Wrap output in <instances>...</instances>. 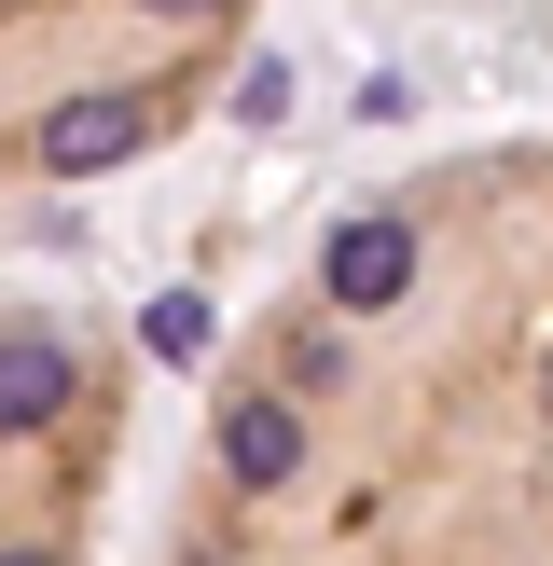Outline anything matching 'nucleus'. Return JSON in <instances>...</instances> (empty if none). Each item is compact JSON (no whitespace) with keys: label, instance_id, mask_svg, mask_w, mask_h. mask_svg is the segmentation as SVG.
<instances>
[{"label":"nucleus","instance_id":"obj_1","mask_svg":"<svg viewBox=\"0 0 553 566\" xmlns=\"http://www.w3.org/2000/svg\"><path fill=\"white\" fill-rule=\"evenodd\" d=\"M153 125H166V97H138V83H97V97L42 111V166H55V180H97V166L153 153Z\"/></svg>","mask_w":553,"mask_h":566},{"label":"nucleus","instance_id":"obj_2","mask_svg":"<svg viewBox=\"0 0 553 566\" xmlns=\"http://www.w3.org/2000/svg\"><path fill=\"white\" fill-rule=\"evenodd\" d=\"M319 291L346 304V318L401 304V291H415V221H401V208H346V221H332V249H319Z\"/></svg>","mask_w":553,"mask_h":566},{"label":"nucleus","instance_id":"obj_3","mask_svg":"<svg viewBox=\"0 0 553 566\" xmlns=\"http://www.w3.org/2000/svg\"><path fill=\"white\" fill-rule=\"evenodd\" d=\"M70 401H83V359H70V332H0V442L55 429Z\"/></svg>","mask_w":553,"mask_h":566},{"label":"nucleus","instance_id":"obj_4","mask_svg":"<svg viewBox=\"0 0 553 566\" xmlns=\"http://www.w3.org/2000/svg\"><path fill=\"white\" fill-rule=\"evenodd\" d=\"M304 470V415L276 401V387H249V401H221V484L236 497H276Z\"/></svg>","mask_w":553,"mask_h":566},{"label":"nucleus","instance_id":"obj_5","mask_svg":"<svg viewBox=\"0 0 553 566\" xmlns=\"http://www.w3.org/2000/svg\"><path fill=\"white\" fill-rule=\"evenodd\" d=\"M208 332H221L208 291H153V304H138V346H153L166 374H180V359H208Z\"/></svg>","mask_w":553,"mask_h":566},{"label":"nucleus","instance_id":"obj_6","mask_svg":"<svg viewBox=\"0 0 553 566\" xmlns=\"http://www.w3.org/2000/svg\"><path fill=\"white\" fill-rule=\"evenodd\" d=\"M276 111H291V55H249L236 70V125H276Z\"/></svg>","mask_w":553,"mask_h":566},{"label":"nucleus","instance_id":"obj_7","mask_svg":"<svg viewBox=\"0 0 553 566\" xmlns=\"http://www.w3.org/2000/svg\"><path fill=\"white\" fill-rule=\"evenodd\" d=\"M153 14H208V0H153Z\"/></svg>","mask_w":553,"mask_h":566},{"label":"nucleus","instance_id":"obj_8","mask_svg":"<svg viewBox=\"0 0 553 566\" xmlns=\"http://www.w3.org/2000/svg\"><path fill=\"white\" fill-rule=\"evenodd\" d=\"M540 401H553V359H540Z\"/></svg>","mask_w":553,"mask_h":566}]
</instances>
